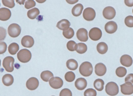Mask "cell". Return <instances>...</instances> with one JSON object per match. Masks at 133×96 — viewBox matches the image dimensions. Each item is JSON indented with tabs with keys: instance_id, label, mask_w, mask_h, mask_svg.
Returning <instances> with one entry per match:
<instances>
[{
	"instance_id": "cell-24",
	"label": "cell",
	"mask_w": 133,
	"mask_h": 96,
	"mask_svg": "<svg viewBox=\"0 0 133 96\" xmlns=\"http://www.w3.org/2000/svg\"><path fill=\"white\" fill-rule=\"evenodd\" d=\"M54 74L49 71H43L41 74V78L44 81L47 82L50 81L51 78L54 77Z\"/></svg>"
},
{
	"instance_id": "cell-26",
	"label": "cell",
	"mask_w": 133,
	"mask_h": 96,
	"mask_svg": "<svg viewBox=\"0 0 133 96\" xmlns=\"http://www.w3.org/2000/svg\"><path fill=\"white\" fill-rule=\"evenodd\" d=\"M94 85L95 89L101 92L104 89V82L102 79H98L95 81Z\"/></svg>"
},
{
	"instance_id": "cell-29",
	"label": "cell",
	"mask_w": 133,
	"mask_h": 96,
	"mask_svg": "<svg viewBox=\"0 0 133 96\" xmlns=\"http://www.w3.org/2000/svg\"><path fill=\"white\" fill-rule=\"evenodd\" d=\"M116 75L119 78H122L125 76L127 73V70L125 68L119 67L117 68L116 71Z\"/></svg>"
},
{
	"instance_id": "cell-34",
	"label": "cell",
	"mask_w": 133,
	"mask_h": 96,
	"mask_svg": "<svg viewBox=\"0 0 133 96\" xmlns=\"http://www.w3.org/2000/svg\"><path fill=\"white\" fill-rule=\"evenodd\" d=\"M2 1L3 3V4L5 6H6L8 8H12L15 7V1L13 0H11V1L2 0Z\"/></svg>"
},
{
	"instance_id": "cell-1",
	"label": "cell",
	"mask_w": 133,
	"mask_h": 96,
	"mask_svg": "<svg viewBox=\"0 0 133 96\" xmlns=\"http://www.w3.org/2000/svg\"><path fill=\"white\" fill-rule=\"evenodd\" d=\"M79 71L81 74L84 77L91 75L93 71V67L91 63L88 61L83 62L80 66Z\"/></svg>"
},
{
	"instance_id": "cell-16",
	"label": "cell",
	"mask_w": 133,
	"mask_h": 96,
	"mask_svg": "<svg viewBox=\"0 0 133 96\" xmlns=\"http://www.w3.org/2000/svg\"><path fill=\"white\" fill-rule=\"evenodd\" d=\"M11 16V12L9 9L6 8H0V20L7 21L9 19Z\"/></svg>"
},
{
	"instance_id": "cell-8",
	"label": "cell",
	"mask_w": 133,
	"mask_h": 96,
	"mask_svg": "<svg viewBox=\"0 0 133 96\" xmlns=\"http://www.w3.org/2000/svg\"><path fill=\"white\" fill-rule=\"evenodd\" d=\"M116 15V11L114 8L111 6H108L104 9L103 15L105 19L111 20L115 18Z\"/></svg>"
},
{
	"instance_id": "cell-28",
	"label": "cell",
	"mask_w": 133,
	"mask_h": 96,
	"mask_svg": "<svg viewBox=\"0 0 133 96\" xmlns=\"http://www.w3.org/2000/svg\"><path fill=\"white\" fill-rule=\"evenodd\" d=\"M87 46L85 44L80 43L77 44L76 51L78 53L82 54L87 51Z\"/></svg>"
},
{
	"instance_id": "cell-7",
	"label": "cell",
	"mask_w": 133,
	"mask_h": 96,
	"mask_svg": "<svg viewBox=\"0 0 133 96\" xmlns=\"http://www.w3.org/2000/svg\"><path fill=\"white\" fill-rule=\"evenodd\" d=\"M96 16V12L94 9L91 8H87L84 10L83 17L88 21H93Z\"/></svg>"
},
{
	"instance_id": "cell-25",
	"label": "cell",
	"mask_w": 133,
	"mask_h": 96,
	"mask_svg": "<svg viewBox=\"0 0 133 96\" xmlns=\"http://www.w3.org/2000/svg\"><path fill=\"white\" fill-rule=\"evenodd\" d=\"M40 14V11L37 8H34L28 11L27 16L31 19L36 18Z\"/></svg>"
},
{
	"instance_id": "cell-23",
	"label": "cell",
	"mask_w": 133,
	"mask_h": 96,
	"mask_svg": "<svg viewBox=\"0 0 133 96\" xmlns=\"http://www.w3.org/2000/svg\"><path fill=\"white\" fill-rule=\"evenodd\" d=\"M66 66L67 68L71 71H75L77 69L78 64L77 61L73 59L68 60L66 62Z\"/></svg>"
},
{
	"instance_id": "cell-42",
	"label": "cell",
	"mask_w": 133,
	"mask_h": 96,
	"mask_svg": "<svg viewBox=\"0 0 133 96\" xmlns=\"http://www.w3.org/2000/svg\"><path fill=\"white\" fill-rule=\"evenodd\" d=\"M1 59H0V67H1Z\"/></svg>"
},
{
	"instance_id": "cell-12",
	"label": "cell",
	"mask_w": 133,
	"mask_h": 96,
	"mask_svg": "<svg viewBox=\"0 0 133 96\" xmlns=\"http://www.w3.org/2000/svg\"><path fill=\"white\" fill-rule=\"evenodd\" d=\"M39 85V81L36 78L32 77L29 79L26 82V87L30 90L36 89Z\"/></svg>"
},
{
	"instance_id": "cell-30",
	"label": "cell",
	"mask_w": 133,
	"mask_h": 96,
	"mask_svg": "<svg viewBox=\"0 0 133 96\" xmlns=\"http://www.w3.org/2000/svg\"><path fill=\"white\" fill-rule=\"evenodd\" d=\"M76 76L73 72L69 71L66 72L65 75V78L66 81L72 82L75 80Z\"/></svg>"
},
{
	"instance_id": "cell-13",
	"label": "cell",
	"mask_w": 133,
	"mask_h": 96,
	"mask_svg": "<svg viewBox=\"0 0 133 96\" xmlns=\"http://www.w3.org/2000/svg\"><path fill=\"white\" fill-rule=\"evenodd\" d=\"M21 43L22 45L24 47L30 48L34 45V39L30 36H25L22 38Z\"/></svg>"
},
{
	"instance_id": "cell-9",
	"label": "cell",
	"mask_w": 133,
	"mask_h": 96,
	"mask_svg": "<svg viewBox=\"0 0 133 96\" xmlns=\"http://www.w3.org/2000/svg\"><path fill=\"white\" fill-rule=\"evenodd\" d=\"M49 84L53 88L58 89L62 87L64 82L60 77H53L49 81Z\"/></svg>"
},
{
	"instance_id": "cell-5",
	"label": "cell",
	"mask_w": 133,
	"mask_h": 96,
	"mask_svg": "<svg viewBox=\"0 0 133 96\" xmlns=\"http://www.w3.org/2000/svg\"><path fill=\"white\" fill-rule=\"evenodd\" d=\"M14 62L15 59L11 56H8L4 58L2 65L6 71L11 72L14 71Z\"/></svg>"
},
{
	"instance_id": "cell-14",
	"label": "cell",
	"mask_w": 133,
	"mask_h": 96,
	"mask_svg": "<svg viewBox=\"0 0 133 96\" xmlns=\"http://www.w3.org/2000/svg\"><path fill=\"white\" fill-rule=\"evenodd\" d=\"M118 29L117 23L114 21L108 22L105 26V30L106 32L110 34L114 33Z\"/></svg>"
},
{
	"instance_id": "cell-35",
	"label": "cell",
	"mask_w": 133,
	"mask_h": 96,
	"mask_svg": "<svg viewBox=\"0 0 133 96\" xmlns=\"http://www.w3.org/2000/svg\"><path fill=\"white\" fill-rule=\"evenodd\" d=\"M84 95V96H96L97 92L94 89L88 88L85 90Z\"/></svg>"
},
{
	"instance_id": "cell-18",
	"label": "cell",
	"mask_w": 133,
	"mask_h": 96,
	"mask_svg": "<svg viewBox=\"0 0 133 96\" xmlns=\"http://www.w3.org/2000/svg\"><path fill=\"white\" fill-rule=\"evenodd\" d=\"M87 82L84 78H79L77 79L75 82V86L78 90H84L87 87Z\"/></svg>"
},
{
	"instance_id": "cell-22",
	"label": "cell",
	"mask_w": 133,
	"mask_h": 96,
	"mask_svg": "<svg viewBox=\"0 0 133 96\" xmlns=\"http://www.w3.org/2000/svg\"><path fill=\"white\" fill-rule=\"evenodd\" d=\"M97 50L101 54H104L107 53L108 49V45L104 42L99 43L97 45Z\"/></svg>"
},
{
	"instance_id": "cell-11",
	"label": "cell",
	"mask_w": 133,
	"mask_h": 96,
	"mask_svg": "<svg viewBox=\"0 0 133 96\" xmlns=\"http://www.w3.org/2000/svg\"><path fill=\"white\" fill-rule=\"evenodd\" d=\"M77 37L81 42H87L88 39V32L84 28L79 29L76 33Z\"/></svg>"
},
{
	"instance_id": "cell-38",
	"label": "cell",
	"mask_w": 133,
	"mask_h": 96,
	"mask_svg": "<svg viewBox=\"0 0 133 96\" xmlns=\"http://www.w3.org/2000/svg\"><path fill=\"white\" fill-rule=\"evenodd\" d=\"M7 35V32L5 29L0 26V41L4 40Z\"/></svg>"
},
{
	"instance_id": "cell-44",
	"label": "cell",
	"mask_w": 133,
	"mask_h": 96,
	"mask_svg": "<svg viewBox=\"0 0 133 96\" xmlns=\"http://www.w3.org/2000/svg\"></svg>"
},
{
	"instance_id": "cell-20",
	"label": "cell",
	"mask_w": 133,
	"mask_h": 96,
	"mask_svg": "<svg viewBox=\"0 0 133 96\" xmlns=\"http://www.w3.org/2000/svg\"><path fill=\"white\" fill-rule=\"evenodd\" d=\"M83 6L81 4H78L72 9V13L74 16L77 17L81 15L83 9Z\"/></svg>"
},
{
	"instance_id": "cell-3",
	"label": "cell",
	"mask_w": 133,
	"mask_h": 96,
	"mask_svg": "<svg viewBox=\"0 0 133 96\" xmlns=\"http://www.w3.org/2000/svg\"><path fill=\"white\" fill-rule=\"evenodd\" d=\"M105 90L109 95L114 96L118 95L119 89L116 83L114 82H110L106 85Z\"/></svg>"
},
{
	"instance_id": "cell-36",
	"label": "cell",
	"mask_w": 133,
	"mask_h": 96,
	"mask_svg": "<svg viewBox=\"0 0 133 96\" xmlns=\"http://www.w3.org/2000/svg\"><path fill=\"white\" fill-rule=\"evenodd\" d=\"M36 5L35 1L32 0H29L26 2L25 5V7L26 9H29L31 8L35 7Z\"/></svg>"
},
{
	"instance_id": "cell-4",
	"label": "cell",
	"mask_w": 133,
	"mask_h": 96,
	"mask_svg": "<svg viewBox=\"0 0 133 96\" xmlns=\"http://www.w3.org/2000/svg\"><path fill=\"white\" fill-rule=\"evenodd\" d=\"M21 27L16 23H12L8 28V33L11 37L13 38L18 37L21 32Z\"/></svg>"
},
{
	"instance_id": "cell-33",
	"label": "cell",
	"mask_w": 133,
	"mask_h": 96,
	"mask_svg": "<svg viewBox=\"0 0 133 96\" xmlns=\"http://www.w3.org/2000/svg\"><path fill=\"white\" fill-rule=\"evenodd\" d=\"M125 23L126 25L128 27H133V16H128L126 17L125 19Z\"/></svg>"
},
{
	"instance_id": "cell-21",
	"label": "cell",
	"mask_w": 133,
	"mask_h": 96,
	"mask_svg": "<svg viewBox=\"0 0 133 96\" xmlns=\"http://www.w3.org/2000/svg\"><path fill=\"white\" fill-rule=\"evenodd\" d=\"M2 81L5 86H10L14 82V78L12 75L10 74H6L2 77Z\"/></svg>"
},
{
	"instance_id": "cell-27",
	"label": "cell",
	"mask_w": 133,
	"mask_h": 96,
	"mask_svg": "<svg viewBox=\"0 0 133 96\" xmlns=\"http://www.w3.org/2000/svg\"><path fill=\"white\" fill-rule=\"evenodd\" d=\"M19 50V46L16 43H12L9 46V52L12 55H15L16 54Z\"/></svg>"
},
{
	"instance_id": "cell-15",
	"label": "cell",
	"mask_w": 133,
	"mask_h": 96,
	"mask_svg": "<svg viewBox=\"0 0 133 96\" xmlns=\"http://www.w3.org/2000/svg\"><path fill=\"white\" fill-rule=\"evenodd\" d=\"M95 73L98 76H102L104 75L107 72V68L104 64L99 63L95 65Z\"/></svg>"
},
{
	"instance_id": "cell-10",
	"label": "cell",
	"mask_w": 133,
	"mask_h": 96,
	"mask_svg": "<svg viewBox=\"0 0 133 96\" xmlns=\"http://www.w3.org/2000/svg\"><path fill=\"white\" fill-rule=\"evenodd\" d=\"M121 92L125 95H130L133 93V85L130 82H126L120 85Z\"/></svg>"
},
{
	"instance_id": "cell-17",
	"label": "cell",
	"mask_w": 133,
	"mask_h": 96,
	"mask_svg": "<svg viewBox=\"0 0 133 96\" xmlns=\"http://www.w3.org/2000/svg\"><path fill=\"white\" fill-rule=\"evenodd\" d=\"M121 64L126 67H130L133 64V60L131 57L128 54H124L120 58Z\"/></svg>"
},
{
	"instance_id": "cell-6",
	"label": "cell",
	"mask_w": 133,
	"mask_h": 96,
	"mask_svg": "<svg viewBox=\"0 0 133 96\" xmlns=\"http://www.w3.org/2000/svg\"><path fill=\"white\" fill-rule=\"evenodd\" d=\"M89 36L92 40L97 41L101 38L102 32L99 28L94 27L89 31Z\"/></svg>"
},
{
	"instance_id": "cell-37",
	"label": "cell",
	"mask_w": 133,
	"mask_h": 96,
	"mask_svg": "<svg viewBox=\"0 0 133 96\" xmlns=\"http://www.w3.org/2000/svg\"><path fill=\"white\" fill-rule=\"evenodd\" d=\"M72 92L68 88L62 90L60 93V96H72Z\"/></svg>"
},
{
	"instance_id": "cell-43",
	"label": "cell",
	"mask_w": 133,
	"mask_h": 96,
	"mask_svg": "<svg viewBox=\"0 0 133 96\" xmlns=\"http://www.w3.org/2000/svg\"><path fill=\"white\" fill-rule=\"evenodd\" d=\"M0 6H1V3H0Z\"/></svg>"
},
{
	"instance_id": "cell-41",
	"label": "cell",
	"mask_w": 133,
	"mask_h": 96,
	"mask_svg": "<svg viewBox=\"0 0 133 96\" xmlns=\"http://www.w3.org/2000/svg\"><path fill=\"white\" fill-rule=\"evenodd\" d=\"M125 4L128 7H131L133 6V1H128V0H125L124 1Z\"/></svg>"
},
{
	"instance_id": "cell-39",
	"label": "cell",
	"mask_w": 133,
	"mask_h": 96,
	"mask_svg": "<svg viewBox=\"0 0 133 96\" xmlns=\"http://www.w3.org/2000/svg\"><path fill=\"white\" fill-rule=\"evenodd\" d=\"M7 45L4 42H0V54H3L7 50Z\"/></svg>"
},
{
	"instance_id": "cell-32",
	"label": "cell",
	"mask_w": 133,
	"mask_h": 96,
	"mask_svg": "<svg viewBox=\"0 0 133 96\" xmlns=\"http://www.w3.org/2000/svg\"><path fill=\"white\" fill-rule=\"evenodd\" d=\"M77 44L73 40H70L66 44V47L70 51H76Z\"/></svg>"
},
{
	"instance_id": "cell-40",
	"label": "cell",
	"mask_w": 133,
	"mask_h": 96,
	"mask_svg": "<svg viewBox=\"0 0 133 96\" xmlns=\"http://www.w3.org/2000/svg\"><path fill=\"white\" fill-rule=\"evenodd\" d=\"M125 82H129L133 84V74H128L125 78Z\"/></svg>"
},
{
	"instance_id": "cell-2",
	"label": "cell",
	"mask_w": 133,
	"mask_h": 96,
	"mask_svg": "<svg viewBox=\"0 0 133 96\" xmlns=\"http://www.w3.org/2000/svg\"><path fill=\"white\" fill-rule=\"evenodd\" d=\"M17 58L20 62L23 63H27L32 58V54L27 49H22L17 54Z\"/></svg>"
},
{
	"instance_id": "cell-45",
	"label": "cell",
	"mask_w": 133,
	"mask_h": 96,
	"mask_svg": "<svg viewBox=\"0 0 133 96\" xmlns=\"http://www.w3.org/2000/svg\"></svg>"
},
{
	"instance_id": "cell-19",
	"label": "cell",
	"mask_w": 133,
	"mask_h": 96,
	"mask_svg": "<svg viewBox=\"0 0 133 96\" xmlns=\"http://www.w3.org/2000/svg\"><path fill=\"white\" fill-rule=\"evenodd\" d=\"M70 26V23L69 20L63 19L59 21L57 25V27L59 29L65 31L69 29Z\"/></svg>"
},
{
	"instance_id": "cell-31",
	"label": "cell",
	"mask_w": 133,
	"mask_h": 96,
	"mask_svg": "<svg viewBox=\"0 0 133 96\" xmlns=\"http://www.w3.org/2000/svg\"><path fill=\"white\" fill-rule=\"evenodd\" d=\"M63 35L66 39H71L74 36V30L72 28H70L66 31H63Z\"/></svg>"
}]
</instances>
